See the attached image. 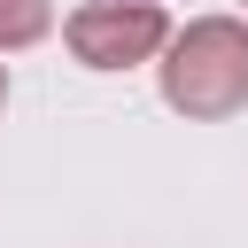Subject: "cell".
Masks as SVG:
<instances>
[{
    "label": "cell",
    "instance_id": "1",
    "mask_svg": "<svg viewBox=\"0 0 248 248\" xmlns=\"http://www.w3.org/2000/svg\"><path fill=\"white\" fill-rule=\"evenodd\" d=\"M163 101L178 116H232L248 108V23L232 16H202L170 39L163 62Z\"/></svg>",
    "mask_w": 248,
    "mask_h": 248
},
{
    "label": "cell",
    "instance_id": "2",
    "mask_svg": "<svg viewBox=\"0 0 248 248\" xmlns=\"http://www.w3.org/2000/svg\"><path fill=\"white\" fill-rule=\"evenodd\" d=\"M163 39H170V23H163L155 0H93V8L70 16V54L85 70H132Z\"/></svg>",
    "mask_w": 248,
    "mask_h": 248
},
{
    "label": "cell",
    "instance_id": "3",
    "mask_svg": "<svg viewBox=\"0 0 248 248\" xmlns=\"http://www.w3.org/2000/svg\"><path fill=\"white\" fill-rule=\"evenodd\" d=\"M46 0H0V46H31V39H46Z\"/></svg>",
    "mask_w": 248,
    "mask_h": 248
},
{
    "label": "cell",
    "instance_id": "4",
    "mask_svg": "<svg viewBox=\"0 0 248 248\" xmlns=\"http://www.w3.org/2000/svg\"><path fill=\"white\" fill-rule=\"evenodd\" d=\"M0 101H8V70H0Z\"/></svg>",
    "mask_w": 248,
    "mask_h": 248
}]
</instances>
